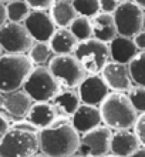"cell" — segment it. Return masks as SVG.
I'll list each match as a JSON object with an SVG mask.
<instances>
[{"label": "cell", "mask_w": 145, "mask_h": 157, "mask_svg": "<svg viewBox=\"0 0 145 157\" xmlns=\"http://www.w3.org/2000/svg\"><path fill=\"white\" fill-rule=\"evenodd\" d=\"M6 10H7V20L14 23H24L31 12L26 0H13L10 3H6Z\"/></svg>", "instance_id": "603a6c76"}, {"label": "cell", "mask_w": 145, "mask_h": 157, "mask_svg": "<svg viewBox=\"0 0 145 157\" xmlns=\"http://www.w3.org/2000/svg\"><path fill=\"white\" fill-rule=\"evenodd\" d=\"M144 30H145V10H144Z\"/></svg>", "instance_id": "60d3db41"}, {"label": "cell", "mask_w": 145, "mask_h": 157, "mask_svg": "<svg viewBox=\"0 0 145 157\" xmlns=\"http://www.w3.org/2000/svg\"><path fill=\"white\" fill-rule=\"evenodd\" d=\"M114 19L120 36L135 37L144 30V9L134 0L120 3L118 9L114 12Z\"/></svg>", "instance_id": "ba28073f"}, {"label": "cell", "mask_w": 145, "mask_h": 157, "mask_svg": "<svg viewBox=\"0 0 145 157\" xmlns=\"http://www.w3.org/2000/svg\"><path fill=\"white\" fill-rule=\"evenodd\" d=\"M141 143L138 140L137 134L129 130H117L112 134L111 153L120 157H131L138 149Z\"/></svg>", "instance_id": "2e32d148"}, {"label": "cell", "mask_w": 145, "mask_h": 157, "mask_svg": "<svg viewBox=\"0 0 145 157\" xmlns=\"http://www.w3.org/2000/svg\"><path fill=\"white\" fill-rule=\"evenodd\" d=\"M120 6V2L118 0H100V9L103 13H110V14H114L117 9Z\"/></svg>", "instance_id": "4dcf8cb0"}, {"label": "cell", "mask_w": 145, "mask_h": 157, "mask_svg": "<svg viewBox=\"0 0 145 157\" xmlns=\"http://www.w3.org/2000/svg\"><path fill=\"white\" fill-rule=\"evenodd\" d=\"M131 157H145V147H140Z\"/></svg>", "instance_id": "e575fe53"}, {"label": "cell", "mask_w": 145, "mask_h": 157, "mask_svg": "<svg viewBox=\"0 0 145 157\" xmlns=\"http://www.w3.org/2000/svg\"><path fill=\"white\" fill-rule=\"evenodd\" d=\"M101 76L105 80L107 86L112 91L127 93L132 89V76L129 71V66L118 62H108L101 71Z\"/></svg>", "instance_id": "8fae6325"}, {"label": "cell", "mask_w": 145, "mask_h": 157, "mask_svg": "<svg viewBox=\"0 0 145 157\" xmlns=\"http://www.w3.org/2000/svg\"><path fill=\"white\" fill-rule=\"evenodd\" d=\"M34 103L36 101L31 99V96L23 89L10 93H2V109L16 120H23L27 117Z\"/></svg>", "instance_id": "4fadbf2b"}, {"label": "cell", "mask_w": 145, "mask_h": 157, "mask_svg": "<svg viewBox=\"0 0 145 157\" xmlns=\"http://www.w3.org/2000/svg\"><path fill=\"white\" fill-rule=\"evenodd\" d=\"M104 157H120V156H115V154H112V153H110V154H107V156H104Z\"/></svg>", "instance_id": "74e56055"}, {"label": "cell", "mask_w": 145, "mask_h": 157, "mask_svg": "<svg viewBox=\"0 0 145 157\" xmlns=\"http://www.w3.org/2000/svg\"><path fill=\"white\" fill-rule=\"evenodd\" d=\"M51 53H53V50L50 47L49 41H36L27 54H29V57L31 59V62H33L34 64L44 66L47 62L51 60V59H50Z\"/></svg>", "instance_id": "cb8c5ba5"}, {"label": "cell", "mask_w": 145, "mask_h": 157, "mask_svg": "<svg viewBox=\"0 0 145 157\" xmlns=\"http://www.w3.org/2000/svg\"><path fill=\"white\" fill-rule=\"evenodd\" d=\"M78 94L84 104L100 106L104 99L110 94V87L107 86L103 76L88 75L78 86Z\"/></svg>", "instance_id": "5bb4252c"}, {"label": "cell", "mask_w": 145, "mask_h": 157, "mask_svg": "<svg viewBox=\"0 0 145 157\" xmlns=\"http://www.w3.org/2000/svg\"><path fill=\"white\" fill-rule=\"evenodd\" d=\"M23 25L34 41H50L56 32V23L46 10H31Z\"/></svg>", "instance_id": "7c38bea8"}, {"label": "cell", "mask_w": 145, "mask_h": 157, "mask_svg": "<svg viewBox=\"0 0 145 157\" xmlns=\"http://www.w3.org/2000/svg\"><path fill=\"white\" fill-rule=\"evenodd\" d=\"M128 66L135 86L145 87V50L144 52H138L137 56L131 60Z\"/></svg>", "instance_id": "d4e9b609"}, {"label": "cell", "mask_w": 145, "mask_h": 157, "mask_svg": "<svg viewBox=\"0 0 145 157\" xmlns=\"http://www.w3.org/2000/svg\"><path fill=\"white\" fill-rule=\"evenodd\" d=\"M103 124L114 130H129L138 119V112L131 103L128 94L111 91L98 106Z\"/></svg>", "instance_id": "3957f363"}, {"label": "cell", "mask_w": 145, "mask_h": 157, "mask_svg": "<svg viewBox=\"0 0 145 157\" xmlns=\"http://www.w3.org/2000/svg\"><path fill=\"white\" fill-rule=\"evenodd\" d=\"M70 2H73V0H70Z\"/></svg>", "instance_id": "f6af8a7d"}, {"label": "cell", "mask_w": 145, "mask_h": 157, "mask_svg": "<svg viewBox=\"0 0 145 157\" xmlns=\"http://www.w3.org/2000/svg\"><path fill=\"white\" fill-rule=\"evenodd\" d=\"M34 69L29 54L6 53L0 56V93H10L23 89Z\"/></svg>", "instance_id": "277c9868"}, {"label": "cell", "mask_w": 145, "mask_h": 157, "mask_svg": "<svg viewBox=\"0 0 145 157\" xmlns=\"http://www.w3.org/2000/svg\"><path fill=\"white\" fill-rule=\"evenodd\" d=\"M68 29L74 33V36L80 41L92 37V23H91V19H88V17L78 16L71 23V26Z\"/></svg>", "instance_id": "484cf974"}, {"label": "cell", "mask_w": 145, "mask_h": 157, "mask_svg": "<svg viewBox=\"0 0 145 157\" xmlns=\"http://www.w3.org/2000/svg\"><path fill=\"white\" fill-rule=\"evenodd\" d=\"M132 39H134L135 46L138 47V50H140V52H144L145 50V30H141V32Z\"/></svg>", "instance_id": "d6a6232c"}, {"label": "cell", "mask_w": 145, "mask_h": 157, "mask_svg": "<svg viewBox=\"0 0 145 157\" xmlns=\"http://www.w3.org/2000/svg\"><path fill=\"white\" fill-rule=\"evenodd\" d=\"M92 23V37L98 39L105 43H111L118 36V30L115 26L114 14L100 12L97 16L91 19Z\"/></svg>", "instance_id": "ac0fdd59"}, {"label": "cell", "mask_w": 145, "mask_h": 157, "mask_svg": "<svg viewBox=\"0 0 145 157\" xmlns=\"http://www.w3.org/2000/svg\"><path fill=\"white\" fill-rule=\"evenodd\" d=\"M36 43L23 23L7 21L0 29V44L6 53L27 54Z\"/></svg>", "instance_id": "9c48e42d"}, {"label": "cell", "mask_w": 145, "mask_h": 157, "mask_svg": "<svg viewBox=\"0 0 145 157\" xmlns=\"http://www.w3.org/2000/svg\"><path fill=\"white\" fill-rule=\"evenodd\" d=\"M40 150L49 157H73L78 153L81 136L68 117L58 116L51 126L42 128Z\"/></svg>", "instance_id": "6da1fadb"}, {"label": "cell", "mask_w": 145, "mask_h": 157, "mask_svg": "<svg viewBox=\"0 0 145 157\" xmlns=\"http://www.w3.org/2000/svg\"><path fill=\"white\" fill-rule=\"evenodd\" d=\"M74 56L81 62L88 75H98L111 59L110 44L96 37L87 39L78 43Z\"/></svg>", "instance_id": "52a82bcc"}, {"label": "cell", "mask_w": 145, "mask_h": 157, "mask_svg": "<svg viewBox=\"0 0 145 157\" xmlns=\"http://www.w3.org/2000/svg\"><path fill=\"white\" fill-rule=\"evenodd\" d=\"M10 127H12V123H10L7 114L0 113V139H2V137H3L9 130H10Z\"/></svg>", "instance_id": "1f68e13d"}, {"label": "cell", "mask_w": 145, "mask_h": 157, "mask_svg": "<svg viewBox=\"0 0 145 157\" xmlns=\"http://www.w3.org/2000/svg\"><path fill=\"white\" fill-rule=\"evenodd\" d=\"M57 117L58 112L56 110L54 104L50 101H36L27 114V120L34 124L38 130L51 126L57 120Z\"/></svg>", "instance_id": "e0dca14e"}, {"label": "cell", "mask_w": 145, "mask_h": 157, "mask_svg": "<svg viewBox=\"0 0 145 157\" xmlns=\"http://www.w3.org/2000/svg\"><path fill=\"white\" fill-rule=\"evenodd\" d=\"M73 126L80 134L90 132L92 128L98 127L103 123V117L100 107L97 106H90V104H81L78 110L74 113V116L71 117Z\"/></svg>", "instance_id": "9a60e30c"}, {"label": "cell", "mask_w": 145, "mask_h": 157, "mask_svg": "<svg viewBox=\"0 0 145 157\" xmlns=\"http://www.w3.org/2000/svg\"><path fill=\"white\" fill-rule=\"evenodd\" d=\"M7 10H6V4L0 2V29L7 23Z\"/></svg>", "instance_id": "836d02e7"}, {"label": "cell", "mask_w": 145, "mask_h": 157, "mask_svg": "<svg viewBox=\"0 0 145 157\" xmlns=\"http://www.w3.org/2000/svg\"><path fill=\"white\" fill-rule=\"evenodd\" d=\"M49 43L54 54H74L80 40L68 27H58Z\"/></svg>", "instance_id": "ffe728a7"}, {"label": "cell", "mask_w": 145, "mask_h": 157, "mask_svg": "<svg viewBox=\"0 0 145 157\" xmlns=\"http://www.w3.org/2000/svg\"><path fill=\"white\" fill-rule=\"evenodd\" d=\"M31 10H50L54 0H26Z\"/></svg>", "instance_id": "f546056e"}, {"label": "cell", "mask_w": 145, "mask_h": 157, "mask_svg": "<svg viewBox=\"0 0 145 157\" xmlns=\"http://www.w3.org/2000/svg\"><path fill=\"white\" fill-rule=\"evenodd\" d=\"M132 128H134V133L137 134L141 146L145 147V113H140L138 114V119Z\"/></svg>", "instance_id": "f1b7e54d"}, {"label": "cell", "mask_w": 145, "mask_h": 157, "mask_svg": "<svg viewBox=\"0 0 145 157\" xmlns=\"http://www.w3.org/2000/svg\"><path fill=\"white\" fill-rule=\"evenodd\" d=\"M31 157H49V156H46L44 153H37V154H34V156H31Z\"/></svg>", "instance_id": "8d00e7d4"}, {"label": "cell", "mask_w": 145, "mask_h": 157, "mask_svg": "<svg viewBox=\"0 0 145 157\" xmlns=\"http://www.w3.org/2000/svg\"><path fill=\"white\" fill-rule=\"evenodd\" d=\"M134 2H135L138 6H141V7L145 10V0H134Z\"/></svg>", "instance_id": "d590c367"}, {"label": "cell", "mask_w": 145, "mask_h": 157, "mask_svg": "<svg viewBox=\"0 0 145 157\" xmlns=\"http://www.w3.org/2000/svg\"><path fill=\"white\" fill-rule=\"evenodd\" d=\"M2 52H3V47H2V44H0V56H2Z\"/></svg>", "instance_id": "7bdbcfd3"}, {"label": "cell", "mask_w": 145, "mask_h": 157, "mask_svg": "<svg viewBox=\"0 0 145 157\" xmlns=\"http://www.w3.org/2000/svg\"><path fill=\"white\" fill-rule=\"evenodd\" d=\"M120 3H124V2H129V0H118Z\"/></svg>", "instance_id": "b9f144b4"}, {"label": "cell", "mask_w": 145, "mask_h": 157, "mask_svg": "<svg viewBox=\"0 0 145 157\" xmlns=\"http://www.w3.org/2000/svg\"><path fill=\"white\" fill-rule=\"evenodd\" d=\"M0 109H2V94H0Z\"/></svg>", "instance_id": "ee69618b"}, {"label": "cell", "mask_w": 145, "mask_h": 157, "mask_svg": "<svg viewBox=\"0 0 145 157\" xmlns=\"http://www.w3.org/2000/svg\"><path fill=\"white\" fill-rule=\"evenodd\" d=\"M34 124L20 120L0 139V157H31L40 150V136Z\"/></svg>", "instance_id": "7a4b0ae2"}, {"label": "cell", "mask_w": 145, "mask_h": 157, "mask_svg": "<svg viewBox=\"0 0 145 157\" xmlns=\"http://www.w3.org/2000/svg\"><path fill=\"white\" fill-rule=\"evenodd\" d=\"M73 6L75 7L78 16H84L88 19H92L101 12L100 0H73Z\"/></svg>", "instance_id": "4316f807"}, {"label": "cell", "mask_w": 145, "mask_h": 157, "mask_svg": "<svg viewBox=\"0 0 145 157\" xmlns=\"http://www.w3.org/2000/svg\"><path fill=\"white\" fill-rule=\"evenodd\" d=\"M51 103L54 104L60 116L73 117L74 113L78 110V107L83 104V101L80 99L78 91L67 89V90H60V93L51 100Z\"/></svg>", "instance_id": "44dd1931"}, {"label": "cell", "mask_w": 145, "mask_h": 157, "mask_svg": "<svg viewBox=\"0 0 145 157\" xmlns=\"http://www.w3.org/2000/svg\"><path fill=\"white\" fill-rule=\"evenodd\" d=\"M50 16L57 27H70L71 23L78 17V13L70 0H54L50 7Z\"/></svg>", "instance_id": "7402d4cb"}, {"label": "cell", "mask_w": 145, "mask_h": 157, "mask_svg": "<svg viewBox=\"0 0 145 157\" xmlns=\"http://www.w3.org/2000/svg\"><path fill=\"white\" fill-rule=\"evenodd\" d=\"M49 69L66 89H78L88 76L87 70L74 54H54L49 62Z\"/></svg>", "instance_id": "5b68a950"}, {"label": "cell", "mask_w": 145, "mask_h": 157, "mask_svg": "<svg viewBox=\"0 0 145 157\" xmlns=\"http://www.w3.org/2000/svg\"><path fill=\"white\" fill-rule=\"evenodd\" d=\"M128 97L138 113H145V87L132 86V89L128 91Z\"/></svg>", "instance_id": "83f0119b"}, {"label": "cell", "mask_w": 145, "mask_h": 157, "mask_svg": "<svg viewBox=\"0 0 145 157\" xmlns=\"http://www.w3.org/2000/svg\"><path fill=\"white\" fill-rule=\"evenodd\" d=\"M23 90L27 91L34 101H51L60 93L61 84L49 66H37L27 77Z\"/></svg>", "instance_id": "8992f818"}, {"label": "cell", "mask_w": 145, "mask_h": 157, "mask_svg": "<svg viewBox=\"0 0 145 157\" xmlns=\"http://www.w3.org/2000/svg\"><path fill=\"white\" fill-rule=\"evenodd\" d=\"M111 128L108 126H98L81 136V144L77 154L87 157H104L111 153L112 141Z\"/></svg>", "instance_id": "30bf717a"}, {"label": "cell", "mask_w": 145, "mask_h": 157, "mask_svg": "<svg viewBox=\"0 0 145 157\" xmlns=\"http://www.w3.org/2000/svg\"><path fill=\"white\" fill-rule=\"evenodd\" d=\"M2 3H10V2H13V0H0Z\"/></svg>", "instance_id": "f35d334b"}, {"label": "cell", "mask_w": 145, "mask_h": 157, "mask_svg": "<svg viewBox=\"0 0 145 157\" xmlns=\"http://www.w3.org/2000/svg\"><path fill=\"white\" fill-rule=\"evenodd\" d=\"M73 157H87V156H81V154H75V156H73Z\"/></svg>", "instance_id": "ab89813d"}, {"label": "cell", "mask_w": 145, "mask_h": 157, "mask_svg": "<svg viewBox=\"0 0 145 157\" xmlns=\"http://www.w3.org/2000/svg\"><path fill=\"white\" fill-rule=\"evenodd\" d=\"M108 44H110V54H111L112 62L124 63V64H129L131 60L140 52L132 37H125L120 34Z\"/></svg>", "instance_id": "d6986e66"}]
</instances>
